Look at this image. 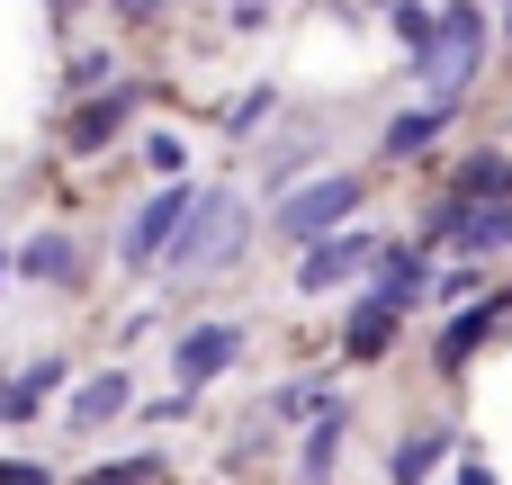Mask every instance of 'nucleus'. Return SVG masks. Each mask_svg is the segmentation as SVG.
Listing matches in <instances>:
<instances>
[{"label":"nucleus","mask_w":512,"mask_h":485,"mask_svg":"<svg viewBox=\"0 0 512 485\" xmlns=\"http://www.w3.org/2000/svg\"><path fill=\"white\" fill-rule=\"evenodd\" d=\"M504 36H512V9H504Z\"/></svg>","instance_id":"nucleus-25"},{"label":"nucleus","mask_w":512,"mask_h":485,"mask_svg":"<svg viewBox=\"0 0 512 485\" xmlns=\"http://www.w3.org/2000/svg\"><path fill=\"white\" fill-rule=\"evenodd\" d=\"M432 225H441V234H459L477 261H504V252H512V198H504V207H459V198H450Z\"/></svg>","instance_id":"nucleus-7"},{"label":"nucleus","mask_w":512,"mask_h":485,"mask_svg":"<svg viewBox=\"0 0 512 485\" xmlns=\"http://www.w3.org/2000/svg\"><path fill=\"white\" fill-rule=\"evenodd\" d=\"M512 198V153H477L459 171V207H504Z\"/></svg>","instance_id":"nucleus-13"},{"label":"nucleus","mask_w":512,"mask_h":485,"mask_svg":"<svg viewBox=\"0 0 512 485\" xmlns=\"http://www.w3.org/2000/svg\"><path fill=\"white\" fill-rule=\"evenodd\" d=\"M423 288H432V270H423L414 252H387V279H378V297H387V306H414Z\"/></svg>","instance_id":"nucleus-17"},{"label":"nucleus","mask_w":512,"mask_h":485,"mask_svg":"<svg viewBox=\"0 0 512 485\" xmlns=\"http://www.w3.org/2000/svg\"><path fill=\"white\" fill-rule=\"evenodd\" d=\"M504 315H512V297H486V306H468V315H459V324L432 342V360H441V369H468V360H477V342H486Z\"/></svg>","instance_id":"nucleus-10"},{"label":"nucleus","mask_w":512,"mask_h":485,"mask_svg":"<svg viewBox=\"0 0 512 485\" xmlns=\"http://www.w3.org/2000/svg\"><path fill=\"white\" fill-rule=\"evenodd\" d=\"M477 54H486V18L477 9H450V27H441V45L414 63L423 81H432V99H459V81L477 72Z\"/></svg>","instance_id":"nucleus-4"},{"label":"nucleus","mask_w":512,"mask_h":485,"mask_svg":"<svg viewBox=\"0 0 512 485\" xmlns=\"http://www.w3.org/2000/svg\"><path fill=\"white\" fill-rule=\"evenodd\" d=\"M261 117H270V90H243V99H234V117H225V126H234V135H252V126H261Z\"/></svg>","instance_id":"nucleus-22"},{"label":"nucleus","mask_w":512,"mask_h":485,"mask_svg":"<svg viewBox=\"0 0 512 485\" xmlns=\"http://www.w3.org/2000/svg\"><path fill=\"white\" fill-rule=\"evenodd\" d=\"M54 387H63V360H27L18 378H0V423H36Z\"/></svg>","instance_id":"nucleus-9"},{"label":"nucleus","mask_w":512,"mask_h":485,"mask_svg":"<svg viewBox=\"0 0 512 485\" xmlns=\"http://www.w3.org/2000/svg\"><path fill=\"white\" fill-rule=\"evenodd\" d=\"M126 405H135V378H126V369H99V378L72 396V432H99V423H117Z\"/></svg>","instance_id":"nucleus-12"},{"label":"nucleus","mask_w":512,"mask_h":485,"mask_svg":"<svg viewBox=\"0 0 512 485\" xmlns=\"http://www.w3.org/2000/svg\"><path fill=\"white\" fill-rule=\"evenodd\" d=\"M459 485H495V468H486V459H468V468H459Z\"/></svg>","instance_id":"nucleus-24"},{"label":"nucleus","mask_w":512,"mask_h":485,"mask_svg":"<svg viewBox=\"0 0 512 485\" xmlns=\"http://www.w3.org/2000/svg\"><path fill=\"white\" fill-rule=\"evenodd\" d=\"M441 126H450V99H423V108H405V117L387 126V153L405 162V153H423V144H441Z\"/></svg>","instance_id":"nucleus-14"},{"label":"nucleus","mask_w":512,"mask_h":485,"mask_svg":"<svg viewBox=\"0 0 512 485\" xmlns=\"http://www.w3.org/2000/svg\"><path fill=\"white\" fill-rule=\"evenodd\" d=\"M234 360H243V324H198V333H180V351H171L180 396H189V387H207V378H225Z\"/></svg>","instance_id":"nucleus-5"},{"label":"nucleus","mask_w":512,"mask_h":485,"mask_svg":"<svg viewBox=\"0 0 512 485\" xmlns=\"http://www.w3.org/2000/svg\"><path fill=\"white\" fill-rule=\"evenodd\" d=\"M189 216H198V189H153V198L126 216V243H117V252H126V270L162 261V252L180 243V225H189Z\"/></svg>","instance_id":"nucleus-3"},{"label":"nucleus","mask_w":512,"mask_h":485,"mask_svg":"<svg viewBox=\"0 0 512 485\" xmlns=\"http://www.w3.org/2000/svg\"><path fill=\"white\" fill-rule=\"evenodd\" d=\"M351 216H360V180H351V171H324V180H306L297 198L270 207V225H279L288 243H306V252L333 243V234H351Z\"/></svg>","instance_id":"nucleus-2"},{"label":"nucleus","mask_w":512,"mask_h":485,"mask_svg":"<svg viewBox=\"0 0 512 485\" xmlns=\"http://www.w3.org/2000/svg\"><path fill=\"white\" fill-rule=\"evenodd\" d=\"M126 108H135V90H108V99H90V108H72V126H63V144H72V153H99V144H117V126H126Z\"/></svg>","instance_id":"nucleus-11"},{"label":"nucleus","mask_w":512,"mask_h":485,"mask_svg":"<svg viewBox=\"0 0 512 485\" xmlns=\"http://www.w3.org/2000/svg\"><path fill=\"white\" fill-rule=\"evenodd\" d=\"M441 450H450V432H414V441H396L387 477H396V485H423L432 468H441Z\"/></svg>","instance_id":"nucleus-16"},{"label":"nucleus","mask_w":512,"mask_h":485,"mask_svg":"<svg viewBox=\"0 0 512 485\" xmlns=\"http://www.w3.org/2000/svg\"><path fill=\"white\" fill-rule=\"evenodd\" d=\"M396 324H405V306L360 297V306H351V324H342V351H351V360H387V351H396Z\"/></svg>","instance_id":"nucleus-8"},{"label":"nucleus","mask_w":512,"mask_h":485,"mask_svg":"<svg viewBox=\"0 0 512 485\" xmlns=\"http://www.w3.org/2000/svg\"><path fill=\"white\" fill-rule=\"evenodd\" d=\"M0 485H45V468L36 459H0Z\"/></svg>","instance_id":"nucleus-23"},{"label":"nucleus","mask_w":512,"mask_h":485,"mask_svg":"<svg viewBox=\"0 0 512 485\" xmlns=\"http://www.w3.org/2000/svg\"><path fill=\"white\" fill-rule=\"evenodd\" d=\"M18 270H27V279H63V288H72V279H81V252H72V234H36V243L18 252Z\"/></svg>","instance_id":"nucleus-15"},{"label":"nucleus","mask_w":512,"mask_h":485,"mask_svg":"<svg viewBox=\"0 0 512 485\" xmlns=\"http://www.w3.org/2000/svg\"><path fill=\"white\" fill-rule=\"evenodd\" d=\"M153 477H162V459L144 450V459H108V468H90L81 485H153Z\"/></svg>","instance_id":"nucleus-21"},{"label":"nucleus","mask_w":512,"mask_h":485,"mask_svg":"<svg viewBox=\"0 0 512 485\" xmlns=\"http://www.w3.org/2000/svg\"><path fill=\"white\" fill-rule=\"evenodd\" d=\"M441 27H450V9H396V36H405V54H414V63L441 45Z\"/></svg>","instance_id":"nucleus-18"},{"label":"nucleus","mask_w":512,"mask_h":485,"mask_svg":"<svg viewBox=\"0 0 512 485\" xmlns=\"http://www.w3.org/2000/svg\"><path fill=\"white\" fill-rule=\"evenodd\" d=\"M243 243H252V216H243V198H234V189H198V216L180 225L171 261L207 279V270H234V261H243Z\"/></svg>","instance_id":"nucleus-1"},{"label":"nucleus","mask_w":512,"mask_h":485,"mask_svg":"<svg viewBox=\"0 0 512 485\" xmlns=\"http://www.w3.org/2000/svg\"><path fill=\"white\" fill-rule=\"evenodd\" d=\"M270 423H324V387H315V378L279 387V396H270Z\"/></svg>","instance_id":"nucleus-19"},{"label":"nucleus","mask_w":512,"mask_h":485,"mask_svg":"<svg viewBox=\"0 0 512 485\" xmlns=\"http://www.w3.org/2000/svg\"><path fill=\"white\" fill-rule=\"evenodd\" d=\"M369 261H387L378 252V234H333V243H315L306 261H297V288L306 297H324V288H342L351 270H369Z\"/></svg>","instance_id":"nucleus-6"},{"label":"nucleus","mask_w":512,"mask_h":485,"mask_svg":"<svg viewBox=\"0 0 512 485\" xmlns=\"http://www.w3.org/2000/svg\"><path fill=\"white\" fill-rule=\"evenodd\" d=\"M333 450H342V414H324V423L306 432V485H324V468H333Z\"/></svg>","instance_id":"nucleus-20"}]
</instances>
